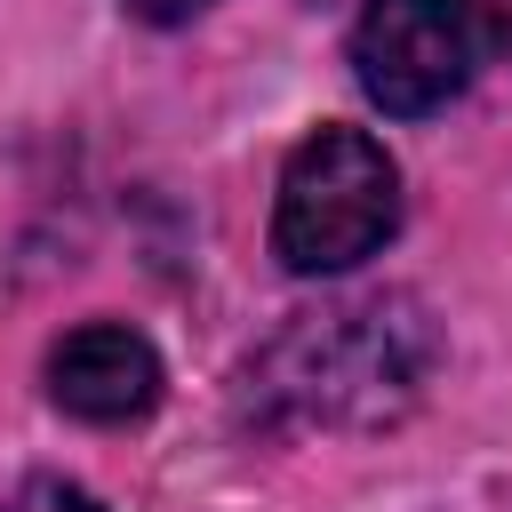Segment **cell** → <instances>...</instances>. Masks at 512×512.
I'll use <instances>...</instances> for the list:
<instances>
[{"instance_id":"6da1fadb","label":"cell","mask_w":512,"mask_h":512,"mask_svg":"<svg viewBox=\"0 0 512 512\" xmlns=\"http://www.w3.org/2000/svg\"><path fill=\"white\" fill-rule=\"evenodd\" d=\"M400 224V168L360 128H320L288 152L272 200V256L288 272H352Z\"/></svg>"},{"instance_id":"7a4b0ae2","label":"cell","mask_w":512,"mask_h":512,"mask_svg":"<svg viewBox=\"0 0 512 512\" xmlns=\"http://www.w3.org/2000/svg\"><path fill=\"white\" fill-rule=\"evenodd\" d=\"M488 56V0H368L352 24V72L368 104L416 120L464 96Z\"/></svg>"},{"instance_id":"3957f363","label":"cell","mask_w":512,"mask_h":512,"mask_svg":"<svg viewBox=\"0 0 512 512\" xmlns=\"http://www.w3.org/2000/svg\"><path fill=\"white\" fill-rule=\"evenodd\" d=\"M48 400L80 424H136L160 400V352L120 320H88L48 352Z\"/></svg>"},{"instance_id":"277c9868","label":"cell","mask_w":512,"mask_h":512,"mask_svg":"<svg viewBox=\"0 0 512 512\" xmlns=\"http://www.w3.org/2000/svg\"><path fill=\"white\" fill-rule=\"evenodd\" d=\"M0 512H104L88 488H72V480H32V488H16Z\"/></svg>"},{"instance_id":"5b68a950","label":"cell","mask_w":512,"mask_h":512,"mask_svg":"<svg viewBox=\"0 0 512 512\" xmlns=\"http://www.w3.org/2000/svg\"><path fill=\"white\" fill-rule=\"evenodd\" d=\"M208 0H128V16H144V24H184V16H200Z\"/></svg>"}]
</instances>
